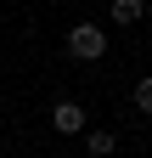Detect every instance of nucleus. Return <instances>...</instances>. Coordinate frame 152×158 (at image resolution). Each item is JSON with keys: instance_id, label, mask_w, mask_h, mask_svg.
<instances>
[{"instance_id": "5", "label": "nucleus", "mask_w": 152, "mask_h": 158, "mask_svg": "<svg viewBox=\"0 0 152 158\" xmlns=\"http://www.w3.org/2000/svg\"><path fill=\"white\" fill-rule=\"evenodd\" d=\"M130 102H135L141 113H152V79H135V90H130Z\"/></svg>"}, {"instance_id": "2", "label": "nucleus", "mask_w": 152, "mask_h": 158, "mask_svg": "<svg viewBox=\"0 0 152 158\" xmlns=\"http://www.w3.org/2000/svg\"><path fill=\"white\" fill-rule=\"evenodd\" d=\"M51 124L62 130V135H85V130H90V118H85V107H79V102H56Z\"/></svg>"}, {"instance_id": "3", "label": "nucleus", "mask_w": 152, "mask_h": 158, "mask_svg": "<svg viewBox=\"0 0 152 158\" xmlns=\"http://www.w3.org/2000/svg\"><path fill=\"white\" fill-rule=\"evenodd\" d=\"M107 17H113L118 28H130V23H141V17H146V6H141V0H113Z\"/></svg>"}, {"instance_id": "4", "label": "nucleus", "mask_w": 152, "mask_h": 158, "mask_svg": "<svg viewBox=\"0 0 152 158\" xmlns=\"http://www.w3.org/2000/svg\"><path fill=\"white\" fill-rule=\"evenodd\" d=\"M85 147H90V158H113L118 152V135L113 130H85Z\"/></svg>"}, {"instance_id": "1", "label": "nucleus", "mask_w": 152, "mask_h": 158, "mask_svg": "<svg viewBox=\"0 0 152 158\" xmlns=\"http://www.w3.org/2000/svg\"><path fill=\"white\" fill-rule=\"evenodd\" d=\"M102 51H107V28L102 23H73L68 28V56L73 62H96Z\"/></svg>"}]
</instances>
